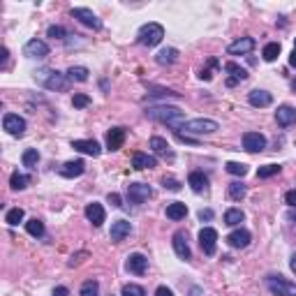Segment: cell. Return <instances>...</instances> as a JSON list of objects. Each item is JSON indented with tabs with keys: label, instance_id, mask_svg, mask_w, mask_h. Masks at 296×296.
Masks as SVG:
<instances>
[{
	"label": "cell",
	"instance_id": "11",
	"mask_svg": "<svg viewBox=\"0 0 296 296\" xmlns=\"http://www.w3.org/2000/svg\"><path fill=\"white\" fill-rule=\"evenodd\" d=\"M23 56L26 58H46L49 56V46L42 39H28L23 46Z\"/></svg>",
	"mask_w": 296,
	"mask_h": 296
},
{
	"label": "cell",
	"instance_id": "19",
	"mask_svg": "<svg viewBox=\"0 0 296 296\" xmlns=\"http://www.w3.org/2000/svg\"><path fill=\"white\" fill-rule=\"evenodd\" d=\"M86 218H88V222H93L95 227H100L102 222H105V218H107V213H105V209H102V204H97V202H93V204H88L86 206Z\"/></svg>",
	"mask_w": 296,
	"mask_h": 296
},
{
	"label": "cell",
	"instance_id": "12",
	"mask_svg": "<svg viewBox=\"0 0 296 296\" xmlns=\"http://www.w3.org/2000/svg\"><path fill=\"white\" fill-rule=\"evenodd\" d=\"M275 121H278L280 127L296 125V109L294 107H289V105L278 107V111H275Z\"/></svg>",
	"mask_w": 296,
	"mask_h": 296
},
{
	"label": "cell",
	"instance_id": "24",
	"mask_svg": "<svg viewBox=\"0 0 296 296\" xmlns=\"http://www.w3.org/2000/svg\"><path fill=\"white\" fill-rule=\"evenodd\" d=\"M248 102L253 107H269L273 102V95L266 93V90H253V93L248 95Z\"/></svg>",
	"mask_w": 296,
	"mask_h": 296
},
{
	"label": "cell",
	"instance_id": "2",
	"mask_svg": "<svg viewBox=\"0 0 296 296\" xmlns=\"http://www.w3.org/2000/svg\"><path fill=\"white\" fill-rule=\"evenodd\" d=\"M137 37H139V44H143V46H158V44L162 42V37H165V28L160 26V23L151 21V23L139 28Z\"/></svg>",
	"mask_w": 296,
	"mask_h": 296
},
{
	"label": "cell",
	"instance_id": "18",
	"mask_svg": "<svg viewBox=\"0 0 296 296\" xmlns=\"http://www.w3.org/2000/svg\"><path fill=\"white\" fill-rule=\"evenodd\" d=\"M255 49V37H241L236 42L229 44V56H243V54H250Z\"/></svg>",
	"mask_w": 296,
	"mask_h": 296
},
{
	"label": "cell",
	"instance_id": "20",
	"mask_svg": "<svg viewBox=\"0 0 296 296\" xmlns=\"http://www.w3.org/2000/svg\"><path fill=\"white\" fill-rule=\"evenodd\" d=\"M250 238H253V236H250L248 229H234L227 236V243H229L231 248H248L250 245Z\"/></svg>",
	"mask_w": 296,
	"mask_h": 296
},
{
	"label": "cell",
	"instance_id": "41",
	"mask_svg": "<svg viewBox=\"0 0 296 296\" xmlns=\"http://www.w3.org/2000/svg\"><path fill=\"white\" fill-rule=\"evenodd\" d=\"M162 185H165V190H171V192H178L181 190V183L176 181V178H162Z\"/></svg>",
	"mask_w": 296,
	"mask_h": 296
},
{
	"label": "cell",
	"instance_id": "13",
	"mask_svg": "<svg viewBox=\"0 0 296 296\" xmlns=\"http://www.w3.org/2000/svg\"><path fill=\"white\" fill-rule=\"evenodd\" d=\"M72 148L79 151L83 155H90V158H97L102 153V148H100L97 141H90V139H77V141H72Z\"/></svg>",
	"mask_w": 296,
	"mask_h": 296
},
{
	"label": "cell",
	"instance_id": "31",
	"mask_svg": "<svg viewBox=\"0 0 296 296\" xmlns=\"http://www.w3.org/2000/svg\"><path fill=\"white\" fill-rule=\"evenodd\" d=\"M262 56H264V61H266V63H273L275 58L280 56V44L278 42H269L266 46H264Z\"/></svg>",
	"mask_w": 296,
	"mask_h": 296
},
{
	"label": "cell",
	"instance_id": "45",
	"mask_svg": "<svg viewBox=\"0 0 296 296\" xmlns=\"http://www.w3.org/2000/svg\"><path fill=\"white\" fill-rule=\"evenodd\" d=\"M211 67H218V61H215V58L211 61ZM199 77H202L204 81H209V79L213 77V72H211V70H202V74H199Z\"/></svg>",
	"mask_w": 296,
	"mask_h": 296
},
{
	"label": "cell",
	"instance_id": "7",
	"mask_svg": "<svg viewBox=\"0 0 296 296\" xmlns=\"http://www.w3.org/2000/svg\"><path fill=\"white\" fill-rule=\"evenodd\" d=\"M199 245H202L204 255H215V250H218V231L213 227H204L199 231Z\"/></svg>",
	"mask_w": 296,
	"mask_h": 296
},
{
	"label": "cell",
	"instance_id": "46",
	"mask_svg": "<svg viewBox=\"0 0 296 296\" xmlns=\"http://www.w3.org/2000/svg\"><path fill=\"white\" fill-rule=\"evenodd\" d=\"M107 199H109V204H111V206H123V199H121V194H116V192H109V197H107Z\"/></svg>",
	"mask_w": 296,
	"mask_h": 296
},
{
	"label": "cell",
	"instance_id": "50",
	"mask_svg": "<svg viewBox=\"0 0 296 296\" xmlns=\"http://www.w3.org/2000/svg\"><path fill=\"white\" fill-rule=\"evenodd\" d=\"M213 218V211H199V220H211Z\"/></svg>",
	"mask_w": 296,
	"mask_h": 296
},
{
	"label": "cell",
	"instance_id": "23",
	"mask_svg": "<svg viewBox=\"0 0 296 296\" xmlns=\"http://www.w3.org/2000/svg\"><path fill=\"white\" fill-rule=\"evenodd\" d=\"M187 183H190V187L194 192H206V187H209V178L202 174V171H192L190 176H187Z\"/></svg>",
	"mask_w": 296,
	"mask_h": 296
},
{
	"label": "cell",
	"instance_id": "4",
	"mask_svg": "<svg viewBox=\"0 0 296 296\" xmlns=\"http://www.w3.org/2000/svg\"><path fill=\"white\" fill-rule=\"evenodd\" d=\"M266 287L273 296H296V285L285 280L282 275H269L266 278Z\"/></svg>",
	"mask_w": 296,
	"mask_h": 296
},
{
	"label": "cell",
	"instance_id": "55",
	"mask_svg": "<svg viewBox=\"0 0 296 296\" xmlns=\"http://www.w3.org/2000/svg\"><path fill=\"white\" fill-rule=\"evenodd\" d=\"M294 49H296V39H294Z\"/></svg>",
	"mask_w": 296,
	"mask_h": 296
},
{
	"label": "cell",
	"instance_id": "14",
	"mask_svg": "<svg viewBox=\"0 0 296 296\" xmlns=\"http://www.w3.org/2000/svg\"><path fill=\"white\" fill-rule=\"evenodd\" d=\"M125 269L130 271V273H134V275H143V273H146V269H148V259L143 257V255L134 253V255H130V257H127Z\"/></svg>",
	"mask_w": 296,
	"mask_h": 296
},
{
	"label": "cell",
	"instance_id": "48",
	"mask_svg": "<svg viewBox=\"0 0 296 296\" xmlns=\"http://www.w3.org/2000/svg\"><path fill=\"white\" fill-rule=\"evenodd\" d=\"M155 296H174V291L167 289V287H158V289H155Z\"/></svg>",
	"mask_w": 296,
	"mask_h": 296
},
{
	"label": "cell",
	"instance_id": "26",
	"mask_svg": "<svg viewBox=\"0 0 296 296\" xmlns=\"http://www.w3.org/2000/svg\"><path fill=\"white\" fill-rule=\"evenodd\" d=\"M176 58H178V51L176 49H162L158 56H155L158 65H171V63H176Z\"/></svg>",
	"mask_w": 296,
	"mask_h": 296
},
{
	"label": "cell",
	"instance_id": "1",
	"mask_svg": "<svg viewBox=\"0 0 296 296\" xmlns=\"http://www.w3.org/2000/svg\"><path fill=\"white\" fill-rule=\"evenodd\" d=\"M148 118H153L158 123H165L169 127H183L185 125V114L176 107H153L146 111Z\"/></svg>",
	"mask_w": 296,
	"mask_h": 296
},
{
	"label": "cell",
	"instance_id": "30",
	"mask_svg": "<svg viewBox=\"0 0 296 296\" xmlns=\"http://www.w3.org/2000/svg\"><path fill=\"white\" fill-rule=\"evenodd\" d=\"M26 231L30 236H35V238H39V236H44V222H42V220H37V218L28 220V222H26Z\"/></svg>",
	"mask_w": 296,
	"mask_h": 296
},
{
	"label": "cell",
	"instance_id": "33",
	"mask_svg": "<svg viewBox=\"0 0 296 296\" xmlns=\"http://www.w3.org/2000/svg\"><path fill=\"white\" fill-rule=\"evenodd\" d=\"M88 67H81V65H77V67H70L67 70V77L72 79V81H88Z\"/></svg>",
	"mask_w": 296,
	"mask_h": 296
},
{
	"label": "cell",
	"instance_id": "25",
	"mask_svg": "<svg viewBox=\"0 0 296 296\" xmlns=\"http://www.w3.org/2000/svg\"><path fill=\"white\" fill-rule=\"evenodd\" d=\"M187 215V206L183 202H174L167 206V218L169 220H183Z\"/></svg>",
	"mask_w": 296,
	"mask_h": 296
},
{
	"label": "cell",
	"instance_id": "6",
	"mask_svg": "<svg viewBox=\"0 0 296 296\" xmlns=\"http://www.w3.org/2000/svg\"><path fill=\"white\" fill-rule=\"evenodd\" d=\"M151 197H153V190H151V185H146V183H130V185H127V199H130L132 204H143Z\"/></svg>",
	"mask_w": 296,
	"mask_h": 296
},
{
	"label": "cell",
	"instance_id": "22",
	"mask_svg": "<svg viewBox=\"0 0 296 296\" xmlns=\"http://www.w3.org/2000/svg\"><path fill=\"white\" fill-rule=\"evenodd\" d=\"M132 167L134 169H153V167H158V160L153 158V155H148V153H134L132 155Z\"/></svg>",
	"mask_w": 296,
	"mask_h": 296
},
{
	"label": "cell",
	"instance_id": "47",
	"mask_svg": "<svg viewBox=\"0 0 296 296\" xmlns=\"http://www.w3.org/2000/svg\"><path fill=\"white\" fill-rule=\"evenodd\" d=\"M285 202L289 204L291 209H296V190H289V192H287V194H285Z\"/></svg>",
	"mask_w": 296,
	"mask_h": 296
},
{
	"label": "cell",
	"instance_id": "16",
	"mask_svg": "<svg viewBox=\"0 0 296 296\" xmlns=\"http://www.w3.org/2000/svg\"><path fill=\"white\" fill-rule=\"evenodd\" d=\"M174 250H176V255L181 259H190L192 257V253H190V245H187V234L185 231H176L174 234Z\"/></svg>",
	"mask_w": 296,
	"mask_h": 296
},
{
	"label": "cell",
	"instance_id": "10",
	"mask_svg": "<svg viewBox=\"0 0 296 296\" xmlns=\"http://www.w3.org/2000/svg\"><path fill=\"white\" fill-rule=\"evenodd\" d=\"M243 148L248 153H262L266 148V137L259 134V132H245L243 134Z\"/></svg>",
	"mask_w": 296,
	"mask_h": 296
},
{
	"label": "cell",
	"instance_id": "15",
	"mask_svg": "<svg viewBox=\"0 0 296 296\" xmlns=\"http://www.w3.org/2000/svg\"><path fill=\"white\" fill-rule=\"evenodd\" d=\"M132 231V225L127 222V220H116L114 225H111V231H109V238L114 243H121L125 236H130Z\"/></svg>",
	"mask_w": 296,
	"mask_h": 296
},
{
	"label": "cell",
	"instance_id": "17",
	"mask_svg": "<svg viewBox=\"0 0 296 296\" xmlns=\"http://www.w3.org/2000/svg\"><path fill=\"white\" fill-rule=\"evenodd\" d=\"M83 171H86V162L83 160H70V162H65L61 167V176H65V178H79Z\"/></svg>",
	"mask_w": 296,
	"mask_h": 296
},
{
	"label": "cell",
	"instance_id": "42",
	"mask_svg": "<svg viewBox=\"0 0 296 296\" xmlns=\"http://www.w3.org/2000/svg\"><path fill=\"white\" fill-rule=\"evenodd\" d=\"M72 105L74 107H79V109H83V107H88L90 105V97H88V95H74V100H72Z\"/></svg>",
	"mask_w": 296,
	"mask_h": 296
},
{
	"label": "cell",
	"instance_id": "51",
	"mask_svg": "<svg viewBox=\"0 0 296 296\" xmlns=\"http://www.w3.org/2000/svg\"><path fill=\"white\" fill-rule=\"evenodd\" d=\"M289 65H291V67H296V49L291 51V56H289Z\"/></svg>",
	"mask_w": 296,
	"mask_h": 296
},
{
	"label": "cell",
	"instance_id": "8",
	"mask_svg": "<svg viewBox=\"0 0 296 296\" xmlns=\"http://www.w3.org/2000/svg\"><path fill=\"white\" fill-rule=\"evenodd\" d=\"M72 17L79 19L83 26L93 28V30H100V28H102V21H100V19L95 17V12L88 10V7H74V10H72Z\"/></svg>",
	"mask_w": 296,
	"mask_h": 296
},
{
	"label": "cell",
	"instance_id": "28",
	"mask_svg": "<svg viewBox=\"0 0 296 296\" xmlns=\"http://www.w3.org/2000/svg\"><path fill=\"white\" fill-rule=\"evenodd\" d=\"M243 220H245V215H243L241 209H229V211L225 213V225H229V227L241 225Z\"/></svg>",
	"mask_w": 296,
	"mask_h": 296
},
{
	"label": "cell",
	"instance_id": "52",
	"mask_svg": "<svg viewBox=\"0 0 296 296\" xmlns=\"http://www.w3.org/2000/svg\"><path fill=\"white\" fill-rule=\"evenodd\" d=\"M289 266H291V271H294V273H296V253L291 255V262H289Z\"/></svg>",
	"mask_w": 296,
	"mask_h": 296
},
{
	"label": "cell",
	"instance_id": "53",
	"mask_svg": "<svg viewBox=\"0 0 296 296\" xmlns=\"http://www.w3.org/2000/svg\"><path fill=\"white\" fill-rule=\"evenodd\" d=\"M289 220L291 222H296V213H289Z\"/></svg>",
	"mask_w": 296,
	"mask_h": 296
},
{
	"label": "cell",
	"instance_id": "43",
	"mask_svg": "<svg viewBox=\"0 0 296 296\" xmlns=\"http://www.w3.org/2000/svg\"><path fill=\"white\" fill-rule=\"evenodd\" d=\"M65 28H61V26H51L49 28V37H54V39H65Z\"/></svg>",
	"mask_w": 296,
	"mask_h": 296
},
{
	"label": "cell",
	"instance_id": "36",
	"mask_svg": "<svg viewBox=\"0 0 296 296\" xmlns=\"http://www.w3.org/2000/svg\"><path fill=\"white\" fill-rule=\"evenodd\" d=\"M28 176H23V174H19V171H14L12 174V178H10V185H12V190H23V187L28 185Z\"/></svg>",
	"mask_w": 296,
	"mask_h": 296
},
{
	"label": "cell",
	"instance_id": "29",
	"mask_svg": "<svg viewBox=\"0 0 296 296\" xmlns=\"http://www.w3.org/2000/svg\"><path fill=\"white\" fill-rule=\"evenodd\" d=\"M21 160H23V165H26L28 169H35V167H37V162H39L37 148H28V151H23Z\"/></svg>",
	"mask_w": 296,
	"mask_h": 296
},
{
	"label": "cell",
	"instance_id": "32",
	"mask_svg": "<svg viewBox=\"0 0 296 296\" xmlns=\"http://www.w3.org/2000/svg\"><path fill=\"white\" fill-rule=\"evenodd\" d=\"M227 192H229V197L234 199V202H241L243 197H245V185L243 183H238V181H234V183H229V187H227Z\"/></svg>",
	"mask_w": 296,
	"mask_h": 296
},
{
	"label": "cell",
	"instance_id": "37",
	"mask_svg": "<svg viewBox=\"0 0 296 296\" xmlns=\"http://www.w3.org/2000/svg\"><path fill=\"white\" fill-rule=\"evenodd\" d=\"M26 218V213H23V209H12V211H7V215H5V222L7 225H19L21 220Z\"/></svg>",
	"mask_w": 296,
	"mask_h": 296
},
{
	"label": "cell",
	"instance_id": "5",
	"mask_svg": "<svg viewBox=\"0 0 296 296\" xmlns=\"http://www.w3.org/2000/svg\"><path fill=\"white\" fill-rule=\"evenodd\" d=\"M185 132H192V134H213V132L220 130V125L211 118H194V121H187L183 125Z\"/></svg>",
	"mask_w": 296,
	"mask_h": 296
},
{
	"label": "cell",
	"instance_id": "49",
	"mask_svg": "<svg viewBox=\"0 0 296 296\" xmlns=\"http://www.w3.org/2000/svg\"><path fill=\"white\" fill-rule=\"evenodd\" d=\"M54 296H70V289H67V287H56Z\"/></svg>",
	"mask_w": 296,
	"mask_h": 296
},
{
	"label": "cell",
	"instance_id": "38",
	"mask_svg": "<svg viewBox=\"0 0 296 296\" xmlns=\"http://www.w3.org/2000/svg\"><path fill=\"white\" fill-rule=\"evenodd\" d=\"M280 169H282L280 165H264L257 169V178H271V176L280 174Z\"/></svg>",
	"mask_w": 296,
	"mask_h": 296
},
{
	"label": "cell",
	"instance_id": "21",
	"mask_svg": "<svg viewBox=\"0 0 296 296\" xmlns=\"http://www.w3.org/2000/svg\"><path fill=\"white\" fill-rule=\"evenodd\" d=\"M123 141H125V130L123 127H111L107 132V148L109 151H118L123 146Z\"/></svg>",
	"mask_w": 296,
	"mask_h": 296
},
{
	"label": "cell",
	"instance_id": "54",
	"mask_svg": "<svg viewBox=\"0 0 296 296\" xmlns=\"http://www.w3.org/2000/svg\"><path fill=\"white\" fill-rule=\"evenodd\" d=\"M291 88H294V90H296V79H294V83H291Z\"/></svg>",
	"mask_w": 296,
	"mask_h": 296
},
{
	"label": "cell",
	"instance_id": "35",
	"mask_svg": "<svg viewBox=\"0 0 296 296\" xmlns=\"http://www.w3.org/2000/svg\"><path fill=\"white\" fill-rule=\"evenodd\" d=\"M151 148H153V153H158V155H169V143H167L162 137L151 139Z\"/></svg>",
	"mask_w": 296,
	"mask_h": 296
},
{
	"label": "cell",
	"instance_id": "44",
	"mask_svg": "<svg viewBox=\"0 0 296 296\" xmlns=\"http://www.w3.org/2000/svg\"><path fill=\"white\" fill-rule=\"evenodd\" d=\"M86 257H88V253H77V255H72L70 262H67V266H70V269H74V266H79V264H81Z\"/></svg>",
	"mask_w": 296,
	"mask_h": 296
},
{
	"label": "cell",
	"instance_id": "34",
	"mask_svg": "<svg viewBox=\"0 0 296 296\" xmlns=\"http://www.w3.org/2000/svg\"><path fill=\"white\" fill-rule=\"evenodd\" d=\"M100 294V282L97 280H86L81 285V291H79V296H97Z\"/></svg>",
	"mask_w": 296,
	"mask_h": 296
},
{
	"label": "cell",
	"instance_id": "9",
	"mask_svg": "<svg viewBox=\"0 0 296 296\" xmlns=\"http://www.w3.org/2000/svg\"><path fill=\"white\" fill-rule=\"evenodd\" d=\"M3 127L10 132L12 137H23V132H26V121H23L19 114H5Z\"/></svg>",
	"mask_w": 296,
	"mask_h": 296
},
{
	"label": "cell",
	"instance_id": "39",
	"mask_svg": "<svg viewBox=\"0 0 296 296\" xmlns=\"http://www.w3.org/2000/svg\"><path fill=\"white\" fill-rule=\"evenodd\" d=\"M227 171L231 176H245L248 174V167L243 162H227Z\"/></svg>",
	"mask_w": 296,
	"mask_h": 296
},
{
	"label": "cell",
	"instance_id": "3",
	"mask_svg": "<svg viewBox=\"0 0 296 296\" xmlns=\"http://www.w3.org/2000/svg\"><path fill=\"white\" fill-rule=\"evenodd\" d=\"M35 79H39V81L49 88V90H67V88H70V81H67L65 74H61V72H54V70L37 72V74H35Z\"/></svg>",
	"mask_w": 296,
	"mask_h": 296
},
{
	"label": "cell",
	"instance_id": "40",
	"mask_svg": "<svg viewBox=\"0 0 296 296\" xmlns=\"http://www.w3.org/2000/svg\"><path fill=\"white\" fill-rule=\"evenodd\" d=\"M123 296H146V289L141 285H125L123 287Z\"/></svg>",
	"mask_w": 296,
	"mask_h": 296
},
{
	"label": "cell",
	"instance_id": "27",
	"mask_svg": "<svg viewBox=\"0 0 296 296\" xmlns=\"http://www.w3.org/2000/svg\"><path fill=\"white\" fill-rule=\"evenodd\" d=\"M225 70L229 72V74H231L229 79H234L236 83H238V81H245V79H248V72L243 70L241 65H236V63H227V65H225Z\"/></svg>",
	"mask_w": 296,
	"mask_h": 296
}]
</instances>
